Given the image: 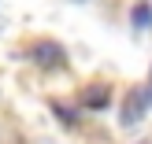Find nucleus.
<instances>
[{"instance_id":"nucleus-5","label":"nucleus","mask_w":152,"mask_h":144,"mask_svg":"<svg viewBox=\"0 0 152 144\" xmlns=\"http://www.w3.org/2000/svg\"><path fill=\"white\" fill-rule=\"evenodd\" d=\"M145 96H148V103H152V81H148V89H145Z\"/></svg>"},{"instance_id":"nucleus-1","label":"nucleus","mask_w":152,"mask_h":144,"mask_svg":"<svg viewBox=\"0 0 152 144\" xmlns=\"http://www.w3.org/2000/svg\"><path fill=\"white\" fill-rule=\"evenodd\" d=\"M34 59H37L41 67H63V63H67L63 48H59L56 41H41V44H34Z\"/></svg>"},{"instance_id":"nucleus-4","label":"nucleus","mask_w":152,"mask_h":144,"mask_svg":"<svg viewBox=\"0 0 152 144\" xmlns=\"http://www.w3.org/2000/svg\"><path fill=\"white\" fill-rule=\"evenodd\" d=\"M134 26H137V30H148L152 26V7L148 4H137V7H134Z\"/></svg>"},{"instance_id":"nucleus-2","label":"nucleus","mask_w":152,"mask_h":144,"mask_svg":"<svg viewBox=\"0 0 152 144\" xmlns=\"http://www.w3.org/2000/svg\"><path fill=\"white\" fill-rule=\"evenodd\" d=\"M145 100H148V96L141 93V89H130V96H126V107H123V115H119V122H123V126H137L141 111H145Z\"/></svg>"},{"instance_id":"nucleus-3","label":"nucleus","mask_w":152,"mask_h":144,"mask_svg":"<svg viewBox=\"0 0 152 144\" xmlns=\"http://www.w3.org/2000/svg\"><path fill=\"white\" fill-rule=\"evenodd\" d=\"M108 100H111V89L104 85V81H96V85H89L86 93H82V107H89V111H104Z\"/></svg>"}]
</instances>
